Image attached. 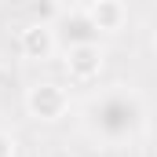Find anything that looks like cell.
Instances as JSON below:
<instances>
[{
    "label": "cell",
    "mask_w": 157,
    "mask_h": 157,
    "mask_svg": "<svg viewBox=\"0 0 157 157\" xmlns=\"http://www.w3.org/2000/svg\"><path fill=\"white\" fill-rule=\"evenodd\" d=\"M26 110L37 121H62L70 113V91L59 88V84H51V80L48 84H33L26 91Z\"/></svg>",
    "instance_id": "2"
},
{
    "label": "cell",
    "mask_w": 157,
    "mask_h": 157,
    "mask_svg": "<svg viewBox=\"0 0 157 157\" xmlns=\"http://www.w3.org/2000/svg\"><path fill=\"white\" fill-rule=\"evenodd\" d=\"M88 22H91V29L121 33L124 22H128V7H124L121 0H91V7H88Z\"/></svg>",
    "instance_id": "5"
},
{
    "label": "cell",
    "mask_w": 157,
    "mask_h": 157,
    "mask_svg": "<svg viewBox=\"0 0 157 157\" xmlns=\"http://www.w3.org/2000/svg\"><path fill=\"white\" fill-rule=\"evenodd\" d=\"M18 51L26 55V59H33V62H44V59H51V51H55V29L51 26H26L22 33H18Z\"/></svg>",
    "instance_id": "4"
},
{
    "label": "cell",
    "mask_w": 157,
    "mask_h": 157,
    "mask_svg": "<svg viewBox=\"0 0 157 157\" xmlns=\"http://www.w3.org/2000/svg\"><path fill=\"white\" fill-rule=\"evenodd\" d=\"M0 157H15V139L0 132Z\"/></svg>",
    "instance_id": "6"
},
{
    "label": "cell",
    "mask_w": 157,
    "mask_h": 157,
    "mask_svg": "<svg viewBox=\"0 0 157 157\" xmlns=\"http://www.w3.org/2000/svg\"><path fill=\"white\" fill-rule=\"evenodd\" d=\"M99 70H102V48L95 44V40H84V44H70V51H66V73L80 84H88V80L99 77Z\"/></svg>",
    "instance_id": "3"
},
{
    "label": "cell",
    "mask_w": 157,
    "mask_h": 157,
    "mask_svg": "<svg viewBox=\"0 0 157 157\" xmlns=\"http://www.w3.org/2000/svg\"><path fill=\"white\" fill-rule=\"evenodd\" d=\"M143 117V106H139V99L128 91H110V95H102L95 106H91V124H95V132H102L106 139H121V135H128L135 124Z\"/></svg>",
    "instance_id": "1"
}]
</instances>
